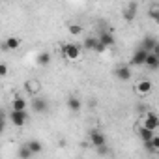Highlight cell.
I'll return each instance as SVG.
<instances>
[{
  "mask_svg": "<svg viewBox=\"0 0 159 159\" xmlns=\"http://www.w3.org/2000/svg\"><path fill=\"white\" fill-rule=\"evenodd\" d=\"M8 118H10V122H11L15 127H23V125L26 124V120H28V114H26V111L11 109V111L8 112Z\"/></svg>",
  "mask_w": 159,
  "mask_h": 159,
  "instance_id": "6da1fadb",
  "label": "cell"
},
{
  "mask_svg": "<svg viewBox=\"0 0 159 159\" xmlns=\"http://www.w3.org/2000/svg\"><path fill=\"white\" fill-rule=\"evenodd\" d=\"M62 56L67 58V60H77L81 56V47L75 45V43H66L62 47Z\"/></svg>",
  "mask_w": 159,
  "mask_h": 159,
  "instance_id": "7a4b0ae2",
  "label": "cell"
},
{
  "mask_svg": "<svg viewBox=\"0 0 159 159\" xmlns=\"http://www.w3.org/2000/svg\"><path fill=\"white\" fill-rule=\"evenodd\" d=\"M142 127H148L152 131H155L159 127V118L153 111H146L144 112V120H142Z\"/></svg>",
  "mask_w": 159,
  "mask_h": 159,
  "instance_id": "3957f363",
  "label": "cell"
},
{
  "mask_svg": "<svg viewBox=\"0 0 159 159\" xmlns=\"http://www.w3.org/2000/svg\"><path fill=\"white\" fill-rule=\"evenodd\" d=\"M90 144H92L94 148L105 146V144H107V137H105L99 129H92V131H90Z\"/></svg>",
  "mask_w": 159,
  "mask_h": 159,
  "instance_id": "277c9868",
  "label": "cell"
},
{
  "mask_svg": "<svg viewBox=\"0 0 159 159\" xmlns=\"http://www.w3.org/2000/svg\"><path fill=\"white\" fill-rule=\"evenodd\" d=\"M114 75L120 79V81H124V83H127L129 79L133 77V73H131V69H129L127 64H120L118 67H114Z\"/></svg>",
  "mask_w": 159,
  "mask_h": 159,
  "instance_id": "5b68a950",
  "label": "cell"
},
{
  "mask_svg": "<svg viewBox=\"0 0 159 159\" xmlns=\"http://www.w3.org/2000/svg\"><path fill=\"white\" fill-rule=\"evenodd\" d=\"M137 2H129L125 8H124V11H122V17H124V21H127V23H131V21H135V17H137Z\"/></svg>",
  "mask_w": 159,
  "mask_h": 159,
  "instance_id": "8992f818",
  "label": "cell"
},
{
  "mask_svg": "<svg viewBox=\"0 0 159 159\" xmlns=\"http://www.w3.org/2000/svg\"><path fill=\"white\" fill-rule=\"evenodd\" d=\"M98 39L109 49V47H114V43H116V39H114V34L111 32V30H101L99 32V36H98Z\"/></svg>",
  "mask_w": 159,
  "mask_h": 159,
  "instance_id": "52a82bcc",
  "label": "cell"
},
{
  "mask_svg": "<svg viewBox=\"0 0 159 159\" xmlns=\"http://www.w3.org/2000/svg\"><path fill=\"white\" fill-rule=\"evenodd\" d=\"M146 54H148V51H144L142 47H139V49L133 52V56H131V66H144Z\"/></svg>",
  "mask_w": 159,
  "mask_h": 159,
  "instance_id": "ba28073f",
  "label": "cell"
},
{
  "mask_svg": "<svg viewBox=\"0 0 159 159\" xmlns=\"http://www.w3.org/2000/svg\"><path fill=\"white\" fill-rule=\"evenodd\" d=\"M144 66L150 67L152 71L157 69V67H159V54H155V52H148V54H146V60H144Z\"/></svg>",
  "mask_w": 159,
  "mask_h": 159,
  "instance_id": "9c48e42d",
  "label": "cell"
},
{
  "mask_svg": "<svg viewBox=\"0 0 159 159\" xmlns=\"http://www.w3.org/2000/svg\"><path fill=\"white\" fill-rule=\"evenodd\" d=\"M32 109H34L36 112H39V114H45V112L49 111V103H47L43 98H36L34 103H32Z\"/></svg>",
  "mask_w": 159,
  "mask_h": 159,
  "instance_id": "30bf717a",
  "label": "cell"
},
{
  "mask_svg": "<svg viewBox=\"0 0 159 159\" xmlns=\"http://www.w3.org/2000/svg\"><path fill=\"white\" fill-rule=\"evenodd\" d=\"M155 45H159V43H157V39H155L153 36H146V38L142 39V43H140V47H142L144 51H148V52H152V51L155 49Z\"/></svg>",
  "mask_w": 159,
  "mask_h": 159,
  "instance_id": "8fae6325",
  "label": "cell"
},
{
  "mask_svg": "<svg viewBox=\"0 0 159 159\" xmlns=\"http://www.w3.org/2000/svg\"><path fill=\"white\" fill-rule=\"evenodd\" d=\"M67 109L71 112H79V111H81V99L75 98V96H69L67 98Z\"/></svg>",
  "mask_w": 159,
  "mask_h": 159,
  "instance_id": "7c38bea8",
  "label": "cell"
},
{
  "mask_svg": "<svg viewBox=\"0 0 159 159\" xmlns=\"http://www.w3.org/2000/svg\"><path fill=\"white\" fill-rule=\"evenodd\" d=\"M26 107H28V101H26L25 98H21V96L13 98V101H11V109H17V111H26Z\"/></svg>",
  "mask_w": 159,
  "mask_h": 159,
  "instance_id": "4fadbf2b",
  "label": "cell"
},
{
  "mask_svg": "<svg viewBox=\"0 0 159 159\" xmlns=\"http://www.w3.org/2000/svg\"><path fill=\"white\" fill-rule=\"evenodd\" d=\"M137 92H139L140 96L150 94V92H152V83H150V81H140V83L137 84Z\"/></svg>",
  "mask_w": 159,
  "mask_h": 159,
  "instance_id": "5bb4252c",
  "label": "cell"
},
{
  "mask_svg": "<svg viewBox=\"0 0 159 159\" xmlns=\"http://www.w3.org/2000/svg\"><path fill=\"white\" fill-rule=\"evenodd\" d=\"M19 45H21V39H19V38H15V36H11V38H8V39H6V49H10V51L19 49Z\"/></svg>",
  "mask_w": 159,
  "mask_h": 159,
  "instance_id": "9a60e30c",
  "label": "cell"
},
{
  "mask_svg": "<svg viewBox=\"0 0 159 159\" xmlns=\"http://www.w3.org/2000/svg\"><path fill=\"white\" fill-rule=\"evenodd\" d=\"M139 137H140L142 142H146V140H150V139L153 137V131L148 129V127H142V125H140V129H139Z\"/></svg>",
  "mask_w": 159,
  "mask_h": 159,
  "instance_id": "2e32d148",
  "label": "cell"
},
{
  "mask_svg": "<svg viewBox=\"0 0 159 159\" xmlns=\"http://www.w3.org/2000/svg\"><path fill=\"white\" fill-rule=\"evenodd\" d=\"M49 62H51V52L43 51V52L38 54V64L39 66H49Z\"/></svg>",
  "mask_w": 159,
  "mask_h": 159,
  "instance_id": "e0dca14e",
  "label": "cell"
},
{
  "mask_svg": "<svg viewBox=\"0 0 159 159\" xmlns=\"http://www.w3.org/2000/svg\"><path fill=\"white\" fill-rule=\"evenodd\" d=\"M26 146L30 148V152H32V153H39V152L43 150V146H41V142H39V140H28V142H26Z\"/></svg>",
  "mask_w": 159,
  "mask_h": 159,
  "instance_id": "ac0fdd59",
  "label": "cell"
},
{
  "mask_svg": "<svg viewBox=\"0 0 159 159\" xmlns=\"http://www.w3.org/2000/svg\"><path fill=\"white\" fill-rule=\"evenodd\" d=\"M67 32L71 36H81L83 34V26L81 25H67Z\"/></svg>",
  "mask_w": 159,
  "mask_h": 159,
  "instance_id": "d6986e66",
  "label": "cell"
},
{
  "mask_svg": "<svg viewBox=\"0 0 159 159\" xmlns=\"http://www.w3.org/2000/svg\"><path fill=\"white\" fill-rule=\"evenodd\" d=\"M17 153H19V157H25V159H28V157H32V155H34V153L30 152V148L26 146V142L19 148V152H17Z\"/></svg>",
  "mask_w": 159,
  "mask_h": 159,
  "instance_id": "ffe728a7",
  "label": "cell"
},
{
  "mask_svg": "<svg viewBox=\"0 0 159 159\" xmlns=\"http://www.w3.org/2000/svg\"><path fill=\"white\" fill-rule=\"evenodd\" d=\"M96 41H98V38H94V36H88V38H84V49H86V51H94V45H96Z\"/></svg>",
  "mask_w": 159,
  "mask_h": 159,
  "instance_id": "44dd1931",
  "label": "cell"
},
{
  "mask_svg": "<svg viewBox=\"0 0 159 159\" xmlns=\"http://www.w3.org/2000/svg\"><path fill=\"white\" fill-rule=\"evenodd\" d=\"M39 88H41V86H39V83H38V81H28V83H26V90H28L30 94L39 92Z\"/></svg>",
  "mask_w": 159,
  "mask_h": 159,
  "instance_id": "7402d4cb",
  "label": "cell"
},
{
  "mask_svg": "<svg viewBox=\"0 0 159 159\" xmlns=\"http://www.w3.org/2000/svg\"><path fill=\"white\" fill-rule=\"evenodd\" d=\"M148 13H150V17H152L153 21H159V6H157V4H152L150 10H148Z\"/></svg>",
  "mask_w": 159,
  "mask_h": 159,
  "instance_id": "603a6c76",
  "label": "cell"
},
{
  "mask_svg": "<svg viewBox=\"0 0 159 159\" xmlns=\"http://www.w3.org/2000/svg\"><path fill=\"white\" fill-rule=\"evenodd\" d=\"M4 129H6V112L0 109V135L4 133Z\"/></svg>",
  "mask_w": 159,
  "mask_h": 159,
  "instance_id": "cb8c5ba5",
  "label": "cell"
},
{
  "mask_svg": "<svg viewBox=\"0 0 159 159\" xmlns=\"http://www.w3.org/2000/svg\"><path fill=\"white\" fill-rule=\"evenodd\" d=\"M105 51H107V47L98 39V41H96V45H94V52H105Z\"/></svg>",
  "mask_w": 159,
  "mask_h": 159,
  "instance_id": "d4e9b609",
  "label": "cell"
},
{
  "mask_svg": "<svg viewBox=\"0 0 159 159\" xmlns=\"http://www.w3.org/2000/svg\"><path fill=\"white\" fill-rule=\"evenodd\" d=\"M10 73V67L4 64V62H0V77H6Z\"/></svg>",
  "mask_w": 159,
  "mask_h": 159,
  "instance_id": "484cf974",
  "label": "cell"
}]
</instances>
